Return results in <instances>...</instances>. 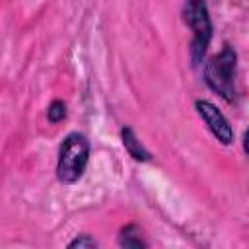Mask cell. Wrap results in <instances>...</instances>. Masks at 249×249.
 Instances as JSON below:
<instances>
[{"label": "cell", "instance_id": "obj_1", "mask_svg": "<svg viewBox=\"0 0 249 249\" xmlns=\"http://www.w3.org/2000/svg\"><path fill=\"white\" fill-rule=\"evenodd\" d=\"M204 76L208 86L216 93L231 101L235 97V51L226 45L218 54H214L206 62Z\"/></svg>", "mask_w": 249, "mask_h": 249}, {"label": "cell", "instance_id": "obj_8", "mask_svg": "<svg viewBox=\"0 0 249 249\" xmlns=\"http://www.w3.org/2000/svg\"><path fill=\"white\" fill-rule=\"evenodd\" d=\"M243 148H245V152L249 154V130H247L245 136H243Z\"/></svg>", "mask_w": 249, "mask_h": 249}, {"label": "cell", "instance_id": "obj_2", "mask_svg": "<svg viewBox=\"0 0 249 249\" xmlns=\"http://www.w3.org/2000/svg\"><path fill=\"white\" fill-rule=\"evenodd\" d=\"M88 156H89V144L86 136L74 132L68 134L60 154H58V163H56V175L62 183H74L82 177L86 165H88Z\"/></svg>", "mask_w": 249, "mask_h": 249}, {"label": "cell", "instance_id": "obj_5", "mask_svg": "<svg viewBox=\"0 0 249 249\" xmlns=\"http://www.w3.org/2000/svg\"><path fill=\"white\" fill-rule=\"evenodd\" d=\"M123 144H124V148L130 152V156H132L134 160H148V158H150L148 152L140 146V142L136 140V136L132 134L130 128H123Z\"/></svg>", "mask_w": 249, "mask_h": 249}, {"label": "cell", "instance_id": "obj_4", "mask_svg": "<svg viewBox=\"0 0 249 249\" xmlns=\"http://www.w3.org/2000/svg\"><path fill=\"white\" fill-rule=\"evenodd\" d=\"M195 107H196L200 119H202V121L206 123V126L210 128V132H212L222 144H231V140H233V130H231L228 119H226L210 101L198 99V101L195 103Z\"/></svg>", "mask_w": 249, "mask_h": 249}, {"label": "cell", "instance_id": "obj_7", "mask_svg": "<svg viewBox=\"0 0 249 249\" xmlns=\"http://www.w3.org/2000/svg\"><path fill=\"white\" fill-rule=\"evenodd\" d=\"M70 247H95V241H93L91 237H86V235H82V237L74 239V241L70 243Z\"/></svg>", "mask_w": 249, "mask_h": 249}, {"label": "cell", "instance_id": "obj_6", "mask_svg": "<svg viewBox=\"0 0 249 249\" xmlns=\"http://www.w3.org/2000/svg\"><path fill=\"white\" fill-rule=\"evenodd\" d=\"M47 117H49L51 123H58V121H62V119L66 117V105H64L62 101H53L51 107L47 109Z\"/></svg>", "mask_w": 249, "mask_h": 249}, {"label": "cell", "instance_id": "obj_3", "mask_svg": "<svg viewBox=\"0 0 249 249\" xmlns=\"http://www.w3.org/2000/svg\"><path fill=\"white\" fill-rule=\"evenodd\" d=\"M183 18H185V23L189 25V29L193 31V47H191L193 60L198 62L204 56L206 47L210 43V35H212L208 8L202 0H187V4L183 8Z\"/></svg>", "mask_w": 249, "mask_h": 249}]
</instances>
